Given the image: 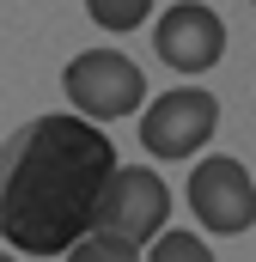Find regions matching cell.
Masks as SVG:
<instances>
[{"label": "cell", "instance_id": "8", "mask_svg": "<svg viewBox=\"0 0 256 262\" xmlns=\"http://www.w3.org/2000/svg\"><path fill=\"white\" fill-rule=\"evenodd\" d=\"M153 12V0H86V18H98L104 31H140Z\"/></svg>", "mask_w": 256, "mask_h": 262}, {"label": "cell", "instance_id": "11", "mask_svg": "<svg viewBox=\"0 0 256 262\" xmlns=\"http://www.w3.org/2000/svg\"><path fill=\"white\" fill-rule=\"evenodd\" d=\"M250 6H256V0H250Z\"/></svg>", "mask_w": 256, "mask_h": 262}, {"label": "cell", "instance_id": "5", "mask_svg": "<svg viewBox=\"0 0 256 262\" xmlns=\"http://www.w3.org/2000/svg\"><path fill=\"white\" fill-rule=\"evenodd\" d=\"M189 213L201 220V232H220V238H238L256 226V177L244 159H201L189 171Z\"/></svg>", "mask_w": 256, "mask_h": 262}, {"label": "cell", "instance_id": "1", "mask_svg": "<svg viewBox=\"0 0 256 262\" xmlns=\"http://www.w3.org/2000/svg\"><path fill=\"white\" fill-rule=\"evenodd\" d=\"M116 171L110 134L49 110L0 140V238L25 256H61L92 232V207Z\"/></svg>", "mask_w": 256, "mask_h": 262}, {"label": "cell", "instance_id": "7", "mask_svg": "<svg viewBox=\"0 0 256 262\" xmlns=\"http://www.w3.org/2000/svg\"><path fill=\"white\" fill-rule=\"evenodd\" d=\"M146 262H214V250H207L201 232H171V226H165V232L153 238V256Z\"/></svg>", "mask_w": 256, "mask_h": 262}, {"label": "cell", "instance_id": "10", "mask_svg": "<svg viewBox=\"0 0 256 262\" xmlns=\"http://www.w3.org/2000/svg\"><path fill=\"white\" fill-rule=\"evenodd\" d=\"M0 262H18V256H6V250H0Z\"/></svg>", "mask_w": 256, "mask_h": 262}, {"label": "cell", "instance_id": "3", "mask_svg": "<svg viewBox=\"0 0 256 262\" xmlns=\"http://www.w3.org/2000/svg\"><path fill=\"white\" fill-rule=\"evenodd\" d=\"M165 220H171V189H165V177L153 165H116L104 195H98V207H92V232L122 238L134 250L153 244L165 232Z\"/></svg>", "mask_w": 256, "mask_h": 262}, {"label": "cell", "instance_id": "4", "mask_svg": "<svg viewBox=\"0 0 256 262\" xmlns=\"http://www.w3.org/2000/svg\"><path fill=\"white\" fill-rule=\"evenodd\" d=\"M220 128V98L201 85H177L159 92L153 110H140V146L146 159H195Z\"/></svg>", "mask_w": 256, "mask_h": 262}, {"label": "cell", "instance_id": "9", "mask_svg": "<svg viewBox=\"0 0 256 262\" xmlns=\"http://www.w3.org/2000/svg\"><path fill=\"white\" fill-rule=\"evenodd\" d=\"M61 262H140V250L134 244H122V238H104V232H86L73 250H61Z\"/></svg>", "mask_w": 256, "mask_h": 262}, {"label": "cell", "instance_id": "6", "mask_svg": "<svg viewBox=\"0 0 256 262\" xmlns=\"http://www.w3.org/2000/svg\"><path fill=\"white\" fill-rule=\"evenodd\" d=\"M153 49H159V61L177 67V73H207V67H220V55H226V25L201 0H177L171 12H159Z\"/></svg>", "mask_w": 256, "mask_h": 262}, {"label": "cell", "instance_id": "2", "mask_svg": "<svg viewBox=\"0 0 256 262\" xmlns=\"http://www.w3.org/2000/svg\"><path fill=\"white\" fill-rule=\"evenodd\" d=\"M61 92H67V104L79 110V122L104 128V122L134 116L146 104V73L128 61L122 49H79L67 61V73H61Z\"/></svg>", "mask_w": 256, "mask_h": 262}]
</instances>
